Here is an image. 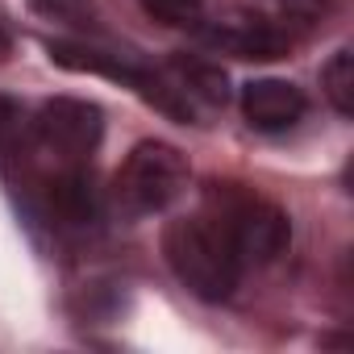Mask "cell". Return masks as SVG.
<instances>
[{
    "label": "cell",
    "mask_w": 354,
    "mask_h": 354,
    "mask_svg": "<svg viewBox=\"0 0 354 354\" xmlns=\"http://www.w3.org/2000/svg\"><path fill=\"white\" fill-rule=\"evenodd\" d=\"M321 84H325L329 104H333L342 117H350V113H354V59H350V50H337V55L325 63Z\"/></svg>",
    "instance_id": "8"
},
{
    "label": "cell",
    "mask_w": 354,
    "mask_h": 354,
    "mask_svg": "<svg viewBox=\"0 0 354 354\" xmlns=\"http://www.w3.org/2000/svg\"><path fill=\"white\" fill-rule=\"evenodd\" d=\"M13 50V26H9V17H5V9H0V59H5Z\"/></svg>",
    "instance_id": "12"
},
{
    "label": "cell",
    "mask_w": 354,
    "mask_h": 354,
    "mask_svg": "<svg viewBox=\"0 0 354 354\" xmlns=\"http://www.w3.org/2000/svg\"><path fill=\"white\" fill-rule=\"evenodd\" d=\"M308 100L288 80H250L242 88V117L263 133H283L304 117Z\"/></svg>",
    "instance_id": "5"
},
{
    "label": "cell",
    "mask_w": 354,
    "mask_h": 354,
    "mask_svg": "<svg viewBox=\"0 0 354 354\" xmlns=\"http://www.w3.org/2000/svg\"><path fill=\"white\" fill-rule=\"evenodd\" d=\"M184 188H188V158L167 142H138L113 175L109 205L121 217L138 221L171 209L184 196Z\"/></svg>",
    "instance_id": "3"
},
{
    "label": "cell",
    "mask_w": 354,
    "mask_h": 354,
    "mask_svg": "<svg viewBox=\"0 0 354 354\" xmlns=\"http://www.w3.org/2000/svg\"><path fill=\"white\" fill-rule=\"evenodd\" d=\"M146 17H154L158 26H171V30H192L201 26L205 17V0H142Z\"/></svg>",
    "instance_id": "9"
},
{
    "label": "cell",
    "mask_w": 354,
    "mask_h": 354,
    "mask_svg": "<svg viewBox=\"0 0 354 354\" xmlns=\"http://www.w3.org/2000/svg\"><path fill=\"white\" fill-rule=\"evenodd\" d=\"M162 259L192 296L213 300V304L230 300L242 283V271H246L242 259L234 254L225 230L209 213L171 221L162 230Z\"/></svg>",
    "instance_id": "1"
},
{
    "label": "cell",
    "mask_w": 354,
    "mask_h": 354,
    "mask_svg": "<svg viewBox=\"0 0 354 354\" xmlns=\"http://www.w3.org/2000/svg\"><path fill=\"white\" fill-rule=\"evenodd\" d=\"M209 42L221 55H234V59H283L288 55V34L267 26L263 17L225 21V26L209 30Z\"/></svg>",
    "instance_id": "7"
},
{
    "label": "cell",
    "mask_w": 354,
    "mask_h": 354,
    "mask_svg": "<svg viewBox=\"0 0 354 354\" xmlns=\"http://www.w3.org/2000/svg\"><path fill=\"white\" fill-rule=\"evenodd\" d=\"M205 213L225 230V238H230L234 254L242 259V267H267L292 242L288 213L275 201L246 188V184H230V180L209 184L205 188Z\"/></svg>",
    "instance_id": "2"
},
{
    "label": "cell",
    "mask_w": 354,
    "mask_h": 354,
    "mask_svg": "<svg viewBox=\"0 0 354 354\" xmlns=\"http://www.w3.org/2000/svg\"><path fill=\"white\" fill-rule=\"evenodd\" d=\"M30 133L59 167H88L104 138V113L92 100L55 96L30 117Z\"/></svg>",
    "instance_id": "4"
},
{
    "label": "cell",
    "mask_w": 354,
    "mask_h": 354,
    "mask_svg": "<svg viewBox=\"0 0 354 354\" xmlns=\"http://www.w3.org/2000/svg\"><path fill=\"white\" fill-rule=\"evenodd\" d=\"M26 133H30L26 104L13 96H0V146H17V142H26Z\"/></svg>",
    "instance_id": "10"
},
{
    "label": "cell",
    "mask_w": 354,
    "mask_h": 354,
    "mask_svg": "<svg viewBox=\"0 0 354 354\" xmlns=\"http://www.w3.org/2000/svg\"><path fill=\"white\" fill-rule=\"evenodd\" d=\"M34 9H42L46 17H59V21H75V17H84V0H34Z\"/></svg>",
    "instance_id": "11"
},
{
    "label": "cell",
    "mask_w": 354,
    "mask_h": 354,
    "mask_svg": "<svg viewBox=\"0 0 354 354\" xmlns=\"http://www.w3.org/2000/svg\"><path fill=\"white\" fill-rule=\"evenodd\" d=\"M46 205L59 217V225H67V230L96 225V217L104 209V201H100V192L92 184L88 167H59L50 175V184H46Z\"/></svg>",
    "instance_id": "6"
}]
</instances>
